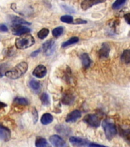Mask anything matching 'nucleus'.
<instances>
[{
    "instance_id": "1",
    "label": "nucleus",
    "mask_w": 130,
    "mask_h": 147,
    "mask_svg": "<svg viewBox=\"0 0 130 147\" xmlns=\"http://www.w3.org/2000/svg\"><path fill=\"white\" fill-rule=\"evenodd\" d=\"M28 70V64L26 62H21L17 64L12 70L7 71L5 75L11 79H17L25 74Z\"/></svg>"
},
{
    "instance_id": "27",
    "label": "nucleus",
    "mask_w": 130,
    "mask_h": 147,
    "mask_svg": "<svg viewBox=\"0 0 130 147\" xmlns=\"http://www.w3.org/2000/svg\"><path fill=\"white\" fill-rule=\"evenodd\" d=\"M63 32H64V28L62 27L56 28H55V29L52 31L53 36L56 37V38L61 36V35L63 34Z\"/></svg>"
},
{
    "instance_id": "6",
    "label": "nucleus",
    "mask_w": 130,
    "mask_h": 147,
    "mask_svg": "<svg viewBox=\"0 0 130 147\" xmlns=\"http://www.w3.org/2000/svg\"><path fill=\"white\" fill-rule=\"evenodd\" d=\"M50 142L52 143L55 147H69L66 142L62 139L60 136L53 135L50 136Z\"/></svg>"
},
{
    "instance_id": "16",
    "label": "nucleus",
    "mask_w": 130,
    "mask_h": 147,
    "mask_svg": "<svg viewBox=\"0 0 130 147\" xmlns=\"http://www.w3.org/2000/svg\"><path fill=\"white\" fill-rule=\"evenodd\" d=\"M102 2H99V1H94V0H84L81 2V8L84 10H87L90 8H91L93 5L96 4L101 3Z\"/></svg>"
},
{
    "instance_id": "5",
    "label": "nucleus",
    "mask_w": 130,
    "mask_h": 147,
    "mask_svg": "<svg viewBox=\"0 0 130 147\" xmlns=\"http://www.w3.org/2000/svg\"><path fill=\"white\" fill-rule=\"evenodd\" d=\"M55 42L54 40H48L43 44L42 48H43L44 53L47 56H50L54 53L55 50Z\"/></svg>"
},
{
    "instance_id": "23",
    "label": "nucleus",
    "mask_w": 130,
    "mask_h": 147,
    "mask_svg": "<svg viewBox=\"0 0 130 147\" xmlns=\"http://www.w3.org/2000/svg\"><path fill=\"white\" fill-rule=\"evenodd\" d=\"M78 41H79V38H78L77 37H72V38H71L69 40H67V41L62 44V47H63V48H65V47H67V46L77 43Z\"/></svg>"
},
{
    "instance_id": "22",
    "label": "nucleus",
    "mask_w": 130,
    "mask_h": 147,
    "mask_svg": "<svg viewBox=\"0 0 130 147\" xmlns=\"http://www.w3.org/2000/svg\"><path fill=\"white\" fill-rule=\"evenodd\" d=\"M12 23H13V25H30L29 22H28L25 21L22 18H18V17H13V18H12Z\"/></svg>"
},
{
    "instance_id": "30",
    "label": "nucleus",
    "mask_w": 130,
    "mask_h": 147,
    "mask_svg": "<svg viewBox=\"0 0 130 147\" xmlns=\"http://www.w3.org/2000/svg\"><path fill=\"white\" fill-rule=\"evenodd\" d=\"M74 24H85L87 23V21L83 20L82 18H77L74 22H73Z\"/></svg>"
},
{
    "instance_id": "31",
    "label": "nucleus",
    "mask_w": 130,
    "mask_h": 147,
    "mask_svg": "<svg viewBox=\"0 0 130 147\" xmlns=\"http://www.w3.org/2000/svg\"><path fill=\"white\" fill-rule=\"evenodd\" d=\"M4 66V65H2V66H0V78H2V76L5 74L6 73V71H5V68L6 67H2Z\"/></svg>"
},
{
    "instance_id": "17",
    "label": "nucleus",
    "mask_w": 130,
    "mask_h": 147,
    "mask_svg": "<svg viewBox=\"0 0 130 147\" xmlns=\"http://www.w3.org/2000/svg\"><path fill=\"white\" fill-rule=\"evenodd\" d=\"M35 146L36 147H51L48 142V141L44 138L42 137L37 138L36 141H35Z\"/></svg>"
},
{
    "instance_id": "36",
    "label": "nucleus",
    "mask_w": 130,
    "mask_h": 147,
    "mask_svg": "<svg viewBox=\"0 0 130 147\" xmlns=\"http://www.w3.org/2000/svg\"><path fill=\"white\" fill-rule=\"evenodd\" d=\"M5 107H6V104L4 103H2V102H1V101H0V110H1V109H2V108Z\"/></svg>"
},
{
    "instance_id": "13",
    "label": "nucleus",
    "mask_w": 130,
    "mask_h": 147,
    "mask_svg": "<svg viewBox=\"0 0 130 147\" xmlns=\"http://www.w3.org/2000/svg\"><path fill=\"white\" fill-rule=\"evenodd\" d=\"M74 100H75V97L71 93L64 94L62 97V103L65 105H71L74 102Z\"/></svg>"
},
{
    "instance_id": "3",
    "label": "nucleus",
    "mask_w": 130,
    "mask_h": 147,
    "mask_svg": "<svg viewBox=\"0 0 130 147\" xmlns=\"http://www.w3.org/2000/svg\"><path fill=\"white\" fill-rule=\"evenodd\" d=\"M102 126L105 132V135L108 140H112L117 135V129L115 124L109 119H105L102 123Z\"/></svg>"
},
{
    "instance_id": "18",
    "label": "nucleus",
    "mask_w": 130,
    "mask_h": 147,
    "mask_svg": "<svg viewBox=\"0 0 130 147\" xmlns=\"http://www.w3.org/2000/svg\"><path fill=\"white\" fill-rule=\"evenodd\" d=\"M53 121V117L52 115L50 113H44V114L41 117V123L44 125H48L50 124Z\"/></svg>"
},
{
    "instance_id": "21",
    "label": "nucleus",
    "mask_w": 130,
    "mask_h": 147,
    "mask_svg": "<svg viewBox=\"0 0 130 147\" xmlns=\"http://www.w3.org/2000/svg\"><path fill=\"white\" fill-rule=\"evenodd\" d=\"M29 86L34 91H39L41 89V84L38 80L32 79L29 81Z\"/></svg>"
},
{
    "instance_id": "26",
    "label": "nucleus",
    "mask_w": 130,
    "mask_h": 147,
    "mask_svg": "<svg viewBox=\"0 0 130 147\" xmlns=\"http://www.w3.org/2000/svg\"><path fill=\"white\" fill-rule=\"evenodd\" d=\"M48 34H49V30H48V28H42V29H41V31H39V32L38 33V37L40 39H44L48 36Z\"/></svg>"
},
{
    "instance_id": "7",
    "label": "nucleus",
    "mask_w": 130,
    "mask_h": 147,
    "mask_svg": "<svg viewBox=\"0 0 130 147\" xmlns=\"http://www.w3.org/2000/svg\"><path fill=\"white\" fill-rule=\"evenodd\" d=\"M30 32H31V29L25 25H17L12 26V33L15 35H22V34L24 35Z\"/></svg>"
},
{
    "instance_id": "32",
    "label": "nucleus",
    "mask_w": 130,
    "mask_h": 147,
    "mask_svg": "<svg viewBox=\"0 0 130 147\" xmlns=\"http://www.w3.org/2000/svg\"><path fill=\"white\" fill-rule=\"evenodd\" d=\"M88 147H107L106 146H103V145H98L96 143H92V142H89L88 144Z\"/></svg>"
},
{
    "instance_id": "20",
    "label": "nucleus",
    "mask_w": 130,
    "mask_h": 147,
    "mask_svg": "<svg viewBox=\"0 0 130 147\" xmlns=\"http://www.w3.org/2000/svg\"><path fill=\"white\" fill-rule=\"evenodd\" d=\"M121 61L125 64L130 63V49H126L121 55Z\"/></svg>"
},
{
    "instance_id": "10",
    "label": "nucleus",
    "mask_w": 130,
    "mask_h": 147,
    "mask_svg": "<svg viewBox=\"0 0 130 147\" xmlns=\"http://www.w3.org/2000/svg\"><path fill=\"white\" fill-rule=\"evenodd\" d=\"M47 74V68L44 65H38L33 71V75L38 78H42Z\"/></svg>"
},
{
    "instance_id": "33",
    "label": "nucleus",
    "mask_w": 130,
    "mask_h": 147,
    "mask_svg": "<svg viewBox=\"0 0 130 147\" xmlns=\"http://www.w3.org/2000/svg\"><path fill=\"white\" fill-rule=\"evenodd\" d=\"M124 18H125V20H126V22L128 23L129 25H130V12L126 14V15L124 16Z\"/></svg>"
},
{
    "instance_id": "35",
    "label": "nucleus",
    "mask_w": 130,
    "mask_h": 147,
    "mask_svg": "<svg viewBox=\"0 0 130 147\" xmlns=\"http://www.w3.org/2000/svg\"><path fill=\"white\" fill-rule=\"evenodd\" d=\"M40 51H41V50H40V49L35 51H34V52H33V53H32V55H31V56H32V57H35V56H37V55H38L39 53H40Z\"/></svg>"
},
{
    "instance_id": "29",
    "label": "nucleus",
    "mask_w": 130,
    "mask_h": 147,
    "mask_svg": "<svg viewBox=\"0 0 130 147\" xmlns=\"http://www.w3.org/2000/svg\"><path fill=\"white\" fill-rule=\"evenodd\" d=\"M61 22H63L69 23V24H70V23L73 22V18L72 16L67 15V16H62L61 18Z\"/></svg>"
},
{
    "instance_id": "28",
    "label": "nucleus",
    "mask_w": 130,
    "mask_h": 147,
    "mask_svg": "<svg viewBox=\"0 0 130 147\" xmlns=\"http://www.w3.org/2000/svg\"><path fill=\"white\" fill-rule=\"evenodd\" d=\"M126 3V0H117L112 4V9H119L121 8L124 4Z\"/></svg>"
},
{
    "instance_id": "11",
    "label": "nucleus",
    "mask_w": 130,
    "mask_h": 147,
    "mask_svg": "<svg viewBox=\"0 0 130 147\" xmlns=\"http://www.w3.org/2000/svg\"><path fill=\"white\" fill-rule=\"evenodd\" d=\"M81 117V112L80 110H75L70 113L66 117V122L67 123H72V122L77 121L80 117Z\"/></svg>"
},
{
    "instance_id": "4",
    "label": "nucleus",
    "mask_w": 130,
    "mask_h": 147,
    "mask_svg": "<svg viewBox=\"0 0 130 147\" xmlns=\"http://www.w3.org/2000/svg\"><path fill=\"white\" fill-rule=\"evenodd\" d=\"M84 121L93 127H98L100 124V119L96 114H88L84 118Z\"/></svg>"
},
{
    "instance_id": "15",
    "label": "nucleus",
    "mask_w": 130,
    "mask_h": 147,
    "mask_svg": "<svg viewBox=\"0 0 130 147\" xmlns=\"http://www.w3.org/2000/svg\"><path fill=\"white\" fill-rule=\"evenodd\" d=\"M55 129L58 133L63 134L64 136L69 135L71 133V129L65 126V125H57L55 126Z\"/></svg>"
},
{
    "instance_id": "25",
    "label": "nucleus",
    "mask_w": 130,
    "mask_h": 147,
    "mask_svg": "<svg viewBox=\"0 0 130 147\" xmlns=\"http://www.w3.org/2000/svg\"><path fill=\"white\" fill-rule=\"evenodd\" d=\"M14 103H16V104H18V105H28V101L25 98H23V97H16L14 100Z\"/></svg>"
},
{
    "instance_id": "14",
    "label": "nucleus",
    "mask_w": 130,
    "mask_h": 147,
    "mask_svg": "<svg viewBox=\"0 0 130 147\" xmlns=\"http://www.w3.org/2000/svg\"><path fill=\"white\" fill-rule=\"evenodd\" d=\"M80 60L82 61V65L84 68H88L90 67L92 64L91 59L90 58L89 55L84 53V54H82L80 55Z\"/></svg>"
},
{
    "instance_id": "34",
    "label": "nucleus",
    "mask_w": 130,
    "mask_h": 147,
    "mask_svg": "<svg viewBox=\"0 0 130 147\" xmlns=\"http://www.w3.org/2000/svg\"><path fill=\"white\" fill-rule=\"evenodd\" d=\"M0 31L1 32H7L8 31V28L5 25H2L0 26Z\"/></svg>"
},
{
    "instance_id": "19",
    "label": "nucleus",
    "mask_w": 130,
    "mask_h": 147,
    "mask_svg": "<svg viewBox=\"0 0 130 147\" xmlns=\"http://www.w3.org/2000/svg\"><path fill=\"white\" fill-rule=\"evenodd\" d=\"M119 133L122 137L123 138L124 140H126V142L130 144V129H123L119 128Z\"/></svg>"
},
{
    "instance_id": "12",
    "label": "nucleus",
    "mask_w": 130,
    "mask_h": 147,
    "mask_svg": "<svg viewBox=\"0 0 130 147\" xmlns=\"http://www.w3.org/2000/svg\"><path fill=\"white\" fill-rule=\"evenodd\" d=\"M110 52V47L107 43H103L101 46L100 49L99 50V55L103 58H106L109 57Z\"/></svg>"
},
{
    "instance_id": "9",
    "label": "nucleus",
    "mask_w": 130,
    "mask_h": 147,
    "mask_svg": "<svg viewBox=\"0 0 130 147\" xmlns=\"http://www.w3.org/2000/svg\"><path fill=\"white\" fill-rule=\"evenodd\" d=\"M11 138V131L5 126L0 124V140L7 142Z\"/></svg>"
},
{
    "instance_id": "2",
    "label": "nucleus",
    "mask_w": 130,
    "mask_h": 147,
    "mask_svg": "<svg viewBox=\"0 0 130 147\" xmlns=\"http://www.w3.org/2000/svg\"><path fill=\"white\" fill-rule=\"evenodd\" d=\"M34 38L31 34H24L16 39L15 46L18 49H25L29 48L34 44Z\"/></svg>"
},
{
    "instance_id": "24",
    "label": "nucleus",
    "mask_w": 130,
    "mask_h": 147,
    "mask_svg": "<svg viewBox=\"0 0 130 147\" xmlns=\"http://www.w3.org/2000/svg\"><path fill=\"white\" fill-rule=\"evenodd\" d=\"M41 100L43 103V105L48 106L50 104V97L48 96V94H46V93H44V94H41Z\"/></svg>"
},
{
    "instance_id": "8",
    "label": "nucleus",
    "mask_w": 130,
    "mask_h": 147,
    "mask_svg": "<svg viewBox=\"0 0 130 147\" xmlns=\"http://www.w3.org/2000/svg\"><path fill=\"white\" fill-rule=\"evenodd\" d=\"M70 142L73 146L75 147H85L88 146L89 142L88 141L82 138L76 137V136H71L70 138Z\"/></svg>"
}]
</instances>
